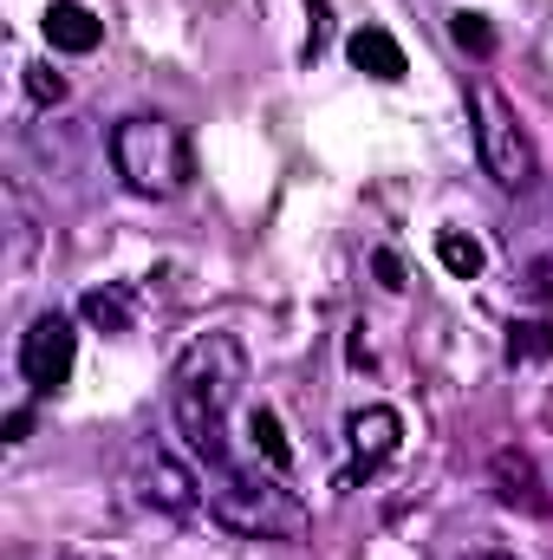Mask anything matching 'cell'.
<instances>
[{
    "instance_id": "3957f363",
    "label": "cell",
    "mask_w": 553,
    "mask_h": 560,
    "mask_svg": "<svg viewBox=\"0 0 553 560\" xmlns=\"http://www.w3.org/2000/svg\"><path fill=\"white\" fill-rule=\"evenodd\" d=\"M111 170L125 176V189L143 202H169L196 183V150L183 138V125L138 112V118H118L111 125Z\"/></svg>"
},
{
    "instance_id": "7c38bea8",
    "label": "cell",
    "mask_w": 553,
    "mask_h": 560,
    "mask_svg": "<svg viewBox=\"0 0 553 560\" xmlns=\"http://www.w3.org/2000/svg\"><path fill=\"white\" fill-rule=\"evenodd\" d=\"M436 261H443V275H449V280H475L482 268H489L482 242H475V235H462V229H443V235H436Z\"/></svg>"
},
{
    "instance_id": "52a82bcc",
    "label": "cell",
    "mask_w": 553,
    "mask_h": 560,
    "mask_svg": "<svg viewBox=\"0 0 553 560\" xmlns=\"http://www.w3.org/2000/svg\"><path fill=\"white\" fill-rule=\"evenodd\" d=\"M489 495L508 515H548V476H541V463L521 443H508V450L489 456Z\"/></svg>"
},
{
    "instance_id": "ba28073f",
    "label": "cell",
    "mask_w": 553,
    "mask_h": 560,
    "mask_svg": "<svg viewBox=\"0 0 553 560\" xmlns=\"http://www.w3.org/2000/svg\"><path fill=\"white\" fill-rule=\"evenodd\" d=\"M398 436H404V418L391 405H365L345 418V443H352V476H372L378 463L398 456Z\"/></svg>"
},
{
    "instance_id": "ac0fdd59",
    "label": "cell",
    "mask_w": 553,
    "mask_h": 560,
    "mask_svg": "<svg viewBox=\"0 0 553 560\" xmlns=\"http://www.w3.org/2000/svg\"><path fill=\"white\" fill-rule=\"evenodd\" d=\"M372 275H378L385 293H404V261H398V248H378V255H372Z\"/></svg>"
},
{
    "instance_id": "e0dca14e",
    "label": "cell",
    "mask_w": 553,
    "mask_h": 560,
    "mask_svg": "<svg viewBox=\"0 0 553 560\" xmlns=\"http://www.w3.org/2000/svg\"><path fill=\"white\" fill-rule=\"evenodd\" d=\"M306 13H313V20H306V59H319L326 39H332V7H326V0H306Z\"/></svg>"
},
{
    "instance_id": "277c9868",
    "label": "cell",
    "mask_w": 553,
    "mask_h": 560,
    "mask_svg": "<svg viewBox=\"0 0 553 560\" xmlns=\"http://www.w3.org/2000/svg\"><path fill=\"white\" fill-rule=\"evenodd\" d=\"M469 105H475V150H482L489 183H495L502 196H528V189L541 183V156H534V138H528L521 112L508 105V92H502L495 79H475Z\"/></svg>"
},
{
    "instance_id": "8fae6325",
    "label": "cell",
    "mask_w": 553,
    "mask_h": 560,
    "mask_svg": "<svg viewBox=\"0 0 553 560\" xmlns=\"http://www.w3.org/2000/svg\"><path fill=\"white\" fill-rule=\"evenodd\" d=\"M248 443H255V456H261L268 469H280V476L293 469V443H286V430H280V418L268 411V405L248 411Z\"/></svg>"
},
{
    "instance_id": "5b68a950",
    "label": "cell",
    "mask_w": 553,
    "mask_h": 560,
    "mask_svg": "<svg viewBox=\"0 0 553 560\" xmlns=\"http://www.w3.org/2000/svg\"><path fill=\"white\" fill-rule=\"evenodd\" d=\"M125 489H131V502L150 509V515H196V502H202V476H196L176 450H163L156 436L131 443Z\"/></svg>"
},
{
    "instance_id": "6da1fadb",
    "label": "cell",
    "mask_w": 553,
    "mask_h": 560,
    "mask_svg": "<svg viewBox=\"0 0 553 560\" xmlns=\"http://www.w3.org/2000/svg\"><path fill=\"white\" fill-rule=\"evenodd\" d=\"M242 385H248V352L235 332H202L183 346L176 372H169V418L183 430L189 456L202 469L228 463V411L242 405Z\"/></svg>"
},
{
    "instance_id": "d6986e66",
    "label": "cell",
    "mask_w": 553,
    "mask_h": 560,
    "mask_svg": "<svg viewBox=\"0 0 553 560\" xmlns=\"http://www.w3.org/2000/svg\"><path fill=\"white\" fill-rule=\"evenodd\" d=\"M521 293H528V300H541V306H553V261H528Z\"/></svg>"
},
{
    "instance_id": "4fadbf2b",
    "label": "cell",
    "mask_w": 553,
    "mask_h": 560,
    "mask_svg": "<svg viewBox=\"0 0 553 560\" xmlns=\"http://www.w3.org/2000/svg\"><path fill=\"white\" fill-rule=\"evenodd\" d=\"M553 359V319H515L508 326V365H541Z\"/></svg>"
},
{
    "instance_id": "5bb4252c",
    "label": "cell",
    "mask_w": 553,
    "mask_h": 560,
    "mask_svg": "<svg viewBox=\"0 0 553 560\" xmlns=\"http://www.w3.org/2000/svg\"><path fill=\"white\" fill-rule=\"evenodd\" d=\"M79 313H85V326H98V332H131V306H125V293H111V287H92V293L79 300Z\"/></svg>"
},
{
    "instance_id": "8992f818",
    "label": "cell",
    "mask_w": 553,
    "mask_h": 560,
    "mask_svg": "<svg viewBox=\"0 0 553 560\" xmlns=\"http://www.w3.org/2000/svg\"><path fill=\"white\" fill-rule=\"evenodd\" d=\"M72 359H79V332H72V319H66L59 306L39 313V319L20 332V378L33 385V398L66 392V385H72Z\"/></svg>"
},
{
    "instance_id": "2e32d148",
    "label": "cell",
    "mask_w": 553,
    "mask_h": 560,
    "mask_svg": "<svg viewBox=\"0 0 553 560\" xmlns=\"http://www.w3.org/2000/svg\"><path fill=\"white\" fill-rule=\"evenodd\" d=\"M26 92H33V105H66V72H52V66H26Z\"/></svg>"
},
{
    "instance_id": "44dd1931",
    "label": "cell",
    "mask_w": 553,
    "mask_h": 560,
    "mask_svg": "<svg viewBox=\"0 0 553 560\" xmlns=\"http://www.w3.org/2000/svg\"><path fill=\"white\" fill-rule=\"evenodd\" d=\"M462 560H515V555H502V548H482V555H462Z\"/></svg>"
},
{
    "instance_id": "7a4b0ae2",
    "label": "cell",
    "mask_w": 553,
    "mask_h": 560,
    "mask_svg": "<svg viewBox=\"0 0 553 560\" xmlns=\"http://www.w3.org/2000/svg\"><path fill=\"white\" fill-rule=\"evenodd\" d=\"M202 502L222 528L248 535V541H299L306 535V502L280 482V469H261V463H215L202 469Z\"/></svg>"
},
{
    "instance_id": "30bf717a",
    "label": "cell",
    "mask_w": 553,
    "mask_h": 560,
    "mask_svg": "<svg viewBox=\"0 0 553 560\" xmlns=\"http://www.w3.org/2000/svg\"><path fill=\"white\" fill-rule=\"evenodd\" d=\"M345 59H352L365 79H378V85H398V79L411 72L404 46H398L385 26H352V39H345Z\"/></svg>"
},
{
    "instance_id": "9a60e30c",
    "label": "cell",
    "mask_w": 553,
    "mask_h": 560,
    "mask_svg": "<svg viewBox=\"0 0 553 560\" xmlns=\"http://www.w3.org/2000/svg\"><path fill=\"white\" fill-rule=\"evenodd\" d=\"M449 39L462 46V52H475V59H495V26H489V13H449Z\"/></svg>"
},
{
    "instance_id": "9c48e42d",
    "label": "cell",
    "mask_w": 553,
    "mask_h": 560,
    "mask_svg": "<svg viewBox=\"0 0 553 560\" xmlns=\"http://www.w3.org/2000/svg\"><path fill=\"white\" fill-rule=\"evenodd\" d=\"M39 33H46V46H52V52H98L105 20H98L85 0H52V7L39 13Z\"/></svg>"
},
{
    "instance_id": "ffe728a7",
    "label": "cell",
    "mask_w": 553,
    "mask_h": 560,
    "mask_svg": "<svg viewBox=\"0 0 553 560\" xmlns=\"http://www.w3.org/2000/svg\"><path fill=\"white\" fill-rule=\"evenodd\" d=\"M26 430H33V411H26V405L7 411V443H26Z\"/></svg>"
}]
</instances>
